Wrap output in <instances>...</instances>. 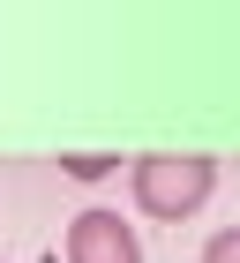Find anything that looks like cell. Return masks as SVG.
Here are the masks:
<instances>
[{
    "label": "cell",
    "instance_id": "6da1fadb",
    "mask_svg": "<svg viewBox=\"0 0 240 263\" xmlns=\"http://www.w3.org/2000/svg\"><path fill=\"white\" fill-rule=\"evenodd\" d=\"M128 188H135L143 218H195L218 188V165L195 158V151H150V158L128 165Z\"/></svg>",
    "mask_w": 240,
    "mask_h": 263
},
{
    "label": "cell",
    "instance_id": "277c9868",
    "mask_svg": "<svg viewBox=\"0 0 240 263\" xmlns=\"http://www.w3.org/2000/svg\"><path fill=\"white\" fill-rule=\"evenodd\" d=\"M203 263H240V226H225V233H210V248H203Z\"/></svg>",
    "mask_w": 240,
    "mask_h": 263
},
{
    "label": "cell",
    "instance_id": "7a4b0ae2",
    "mask_svg": "<svg viewBox=\"0 0 240 263\" xmlns=\"http://www.w3.org/2000/svg\"><path fill=\"white\" fill-rule=\"evenodd\" d=\"M68 263H143V241L120 211H75L68 226Z\"/></svg>",
    "mask_w": 240,
    "mask_h": 263
},
{
    "label": "cell",
    "instance_id": "3957f363",
    "mask_svg": "<svg viewBox=\"0 0 240 263\" xmlns=\"http://www.w3.org/2000/svg\"><path fill=\"white\" fill-rule=\"evenodd\" d=\"M60 165H68L75 181H105V173H120V158H113V151H68Z\"/></svg>",
    "mask_w": 240,
    "mask_h": 263
}]
</instances>
